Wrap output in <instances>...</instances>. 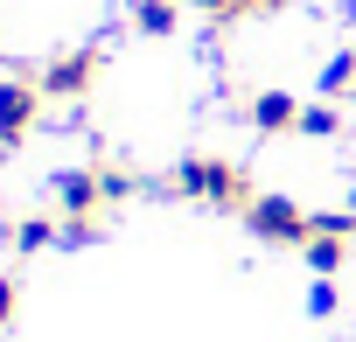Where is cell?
<instances>
[{
    "label": "cell",
    "mask_w": 356,
    "mask_h": 342,
    "mask_svg": "<svg viewBox=\"0 0 356 342\" xmlns=\"http://www.w3.org/2000/svg\"><path fill=\"white\" fill-rule=\"evenodd\" d=\"M175 189L196 196V203H217V210H252V182H245V168L217 161V154H189L182 168H175Z\"/></svg>",
    "instance_id": "cell-1"
},
{
    "label": "cell",
    "mask_w": 356,
    "mask_h": 342,
    "mask_svg": "<svg viewBox=\"0 0 356 342\" xmlns=\"http://www.w3.org/2000/svg\"><path fill=\"white\" fill-rule=\"evenodd\" d=\"M42 98H49V91H42L35 77H0V147H22V140H29Z\"/></svg>",
    "instance_id": "cell-3"
},
{
    "label": "cell",
    "mask_w": 356,
    "mask_h": 342,
    "mask_svg": "<svg viewBox=\"0 0 356 342\" xmlns=\"http://www.w3.org/2000/svg\"><path fill=\"white\" fill-rule=\"evenodd\" d=\"M98 70H105V49H91V42H84V49L56 56V63H49V70H42L35 84H42L49 98H84V91L98 84Z\"/></svg>",
    "instance_id": "cell-4"
},
{
    "label": "cell",
    "mask_w": 356,
    "mask_h": 342,
    "mask_svg": "<svg viewBox=\"0 0 356 342\" xmlns=\"http://www.w3.org/2000/svg\"><path fill=\"white\" fill-rule=\"evenodd\" d=\"M300 112H307V105H293L286 91L252 98V126H259V133H293V126H300Z\"/></svg>",
    "instance_id": "cell-6"
},
{
    "label": "cell",
    "mask_w": 356,
    "mask_h": 342,
    "mask_svg": "<svg viewBox=\"0 0 356 342\" xmlns=\"http://www.w3.org/2000/svg\"><path fill=\"white\" fill-rule=\"evenodd\" d=\"M245 224L259 231V245H307V238H314V217L293 210L286 196H259V203L245 210Z\"/></svg>",
    "instance_id": "cell-2"
},
{
    "label": "cell",
    "mask_w": 356,
    "mask_h": 342,
    "mask_svg": "<svg viewBox=\"0 0 356 342\" xmlns=\"http://www.w3.org/2000/svg\"><path fill=\"white\" fill-rule=\"evenodd\" d=\"M342 245H349L342 231H314L300 252H307V266H314V272H335V266H342Z\"/></svg>",
    "instance_id": "cell-8"
},
{
    "label": "cell",
    "mask_w": 356,
    "mask_h": 342,
    "mask_svg": "<svg viewBox=\"0 0 356 342\" xmlns=\"http://www.w3.org/2000/svg\"><path fill=\"white\" fill-rule=\"evenodd\" d=\"M56 203H63V217H98L112 196H105V175H98V161L91 168H70V175L56 182Z\"/></svg>",
    "instance_id": "cell-5"
},
{
    "label": "cell",
    "mask_w": 356,
    "mask_h": 342,
    "mask_svg": "<svg viewBox=\"0 0 356 342\" xmlns=\"http://www.w3.org/2000/svg\"><path fill=\"white\" fill-rule=\"evenodd\" d=\"M15 321V279H0V328Z\"/></svg>",
    "instance_id": "cell-12"
},
{
    "label": "cell",
    "mask_w": 356,
    "mask_h": 342,
    "mask_svg": "<svg viewBox=\"0 0 356 342\" xmlns=\"http://www.w3.org/2000/svg\"><path fill=\"white\" fill-rule=\"evenodd\" d=\"M98 238V217H63V245H91Z\"/></svg>",
    "instance_id": "cell-11"
},
{
    "label": "cell",
    "mask_w": 356,
    "mask_h": 342,
    "mask_svg": "<svg viewBox=\"0 0 356 342\" xmlns=\"http://www.w3.org/2000/svg\"><path fill=\"white\" fill-rule=\"evenodd\" d=\"M133 22L147 35H175V22H182V0H133Z\"/></svg>",
    "instance_id": "cell-7"
},
{
    "label": "cell",
    "mask_w": 356,
    "mask_h": 342,
    "mask_svg": "<svg viewBox=\"0 0 356 342\" xmlns=\"http://www.w3.org/2000/svg\"><path fill=\"white\" fill-rule=\"evenodd\" d=\"M273 8H286V0H238V15H273Z\"/></svg>",
    "instance_id": "cell-13"
},
{
    "label": "cell",
    "mask_w": 356,
    "mask_h": 342,
    "mask_svg": "<svg viewBox=\"0 0 356 342\" xmlns=\"http://www.w3.org/2000/svg\"><path fill=\"white\" fill-rule=\"evenodd\" d=\"M56 238H63V224H49V217H22V224H15V245H22V252H42V245H56Z\"/></svg>",
    "instance_id": "cell-9"
},
{
    "label": "cell",
    "mask_w": 356,
    "mask_h": 342,
    "mask_svg": "<svg viewBox=\"0 0 356 342\" xmlns=\"http://www.w3.org/2000/svg\"><path fill=\"white\" fill-rule=\"evenodd\" d=\"M335 126H342V112H335V105H307V112H300V133H314V140H328Z\"/></svg>",
    "instance_id": "cell-10"
}]
</instances>
